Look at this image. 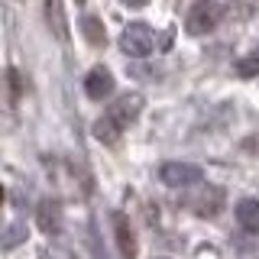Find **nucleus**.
I'll list each match as a JSON object with an SVG mask.
<instances>
[{"label":"nucleus","mask_w":259,"mask_h":259,"mask_svg":"<svg viewBox=\"0 0 259 259\" xmlns=\"http://www.w3.org/2000/svg\"><path fill=\"white\" fill-rule=\"evenodd\" d=\"M46 23H49V29L55 32V39H65V36H68V23H65L62 0H46Z\"/></svg>","instance_id":"10"},{"label":"nucleus","mask_w":259,"mask_h":259,"mask_svg":"<svg viewBox=\"0 0 259 259\" xmlns=\"http://www.w3.org/2000/svg\"><path fill=\"white\" fill-rule=\"evenodd\" d=\"M237 224L246 233H259V198H243L237 204Z\"/></svg>","instance_id":"8"},{"label":"nucleus","mask_w":259,"mask_h":259,"mask_svg":"<svg viewBox=\"0 0 259 259\" xmlns=\"http://www.w3.org/2000/svg\"><path fill=\"white\" fill-rule=\"evenodd\" d=\"M123 4H126V7H146L149 0H123Z\"/></svg>","instance_id":"15"},{"label":"nucleus","mask_w":259,"mask_h":259,"mask_svg":"<svg viewBox=\"0 0 259 259\" xmlns=\"http://www.w3.org/2000/svg\"><path fill=\"white\" fill-rule=\"evenodd\" d=\"M81 29H84V39L91 46H104V42H107V36H104V23L97 20V16L84 13V16H81Z\"/></svg>","instance_id":"11"},{"label":"nucleus","mask_w":259,"mask_h":259,"mask_svg":"<svg viewBox=\"0 0 259 259\" xmlns=\"http://www.w3.org/2000/svg\"><path fill=\"white\" fill-rule=\"evenodd\" d=\"M84 94L91 97V101H104V97L113 94V75L104 68V65H97V68L88 71V78H84Z\"/></svg>","instance_id":"5"},{"label":"nucleus","mask_w":259,"mask_h":259,"mask_svg":"<svg viewBox=\"0 0 259 259\" xmlns=\"http://www.w3.org/2000/svg\"><path fill=\"white\" fill-rule=\"evenodd\" d=\"M159 178L168 188H191V185L204 182V172H201L194 162H165V165L159 168Z\"/></svg>","instance_id":"3"},{"label":"nucleus","mask_w":259,"mask_h":259,"mask_svg":"<svg viewBox=\"0 0 259 259\" xmlns=\"http://www.w3.org/2000/svg\"><path fill=\"white\" fill-rule=\"evenodd\" d=\"M159 259H162V256H159Z\"/></svg>","instance_id":"17"},{"label":"nucleus","mask_w":259,"mask_h":259,"mask_svg":"<svg viewBox=\"0 0 259 259\" xmlns=\"http://www.w3.org/2000/svg\"><path fill=\"white\" fill-rule=\"evenodd\" d=\"M23 240H26V227H23V224H13L10 230L0 237V246H4V249H13L16 243H23Z\"/></svg>","instance_id":"14"},{"label":"nucleus","mask_w":259,"mask_h":259,"mask_svg":"<svg viewBox=\"0 0 259 259\" xmlns=\"http://www.w3.org/2000/svg\"><path fill=\"white\" fill-rule=\"evenodd\" d=\"M152 46H156V39H152V29L146 26V23H130L123 29V36H120V49H123L126 55H133V59L149 55Z\"/></svg>","instance_id":"4"},{"label":"nucleus","mask_w":259,"mask_h":259,"mask_svg":"<svg viewBox=\"0 0 259 259\" xmlns=\"http://www.w3.org/2000/svg\"><path fill=\"white\" fill-rule=\"evenodd\" d=\"M0 201H4V188H0Z\"/></svg>","instance_id":"16"},{"label":"nucleus","mask_w":259,"mask_h":259,"mask_svg":"<svg viewBox=\"0 0 259 259\" xmlns=\"http://www.w3.org/2000/svg\"><path fill=\"white\" fill-rule=\"evenodd\" d=\"M233 71H237L240 78H259V49H253V52H246L243 59H237Z\"/></svg>","instance_id":"12"},{"label":"nucleus","mask_w":259,"mask_h":259,"mask_svg":"<svg viewBox=\"0 0 259 259\" xmlns=\"http://www.w3.org/2000/svg\"><path fill=\"white\" fill-rule=\"evenodd\" d=\"M94 136H97V143H104V146H113V143H117L120 140V130H113L110 123H107V120H97V123H94Z\"/></svg>","instance_id":"13"},{"label":"nucleus","mask_w":259,"mask_h":259,"mask_svg":"<svg viewBox=\"0 0 259 259\" xmlns=\"http://www.w3.org/2000/svg\"><path fill=\"white\" fill-rule=\"evenodd\" d=\"M191 207H194L198 217H217L221 207H224V191L214 188V185H207V188H201L198 201H191Z\"/></svg>","instance_id":"6"},{"label":"nucleus","mask_w":259,"mask_h":259,"mask_svg":"<svg viewBox=\"0 0 259 259\" xmlns=\"http://www.w3.org/2000/svg\"><path fill=\"white\" fill-rule=\"evenodd\" d=\"M221 20H224V4L221 0H194L185 26H188L191 36H207V32H214L221 26Z\"/></svg>","instance_id":"1"},{"label":"nucleus","mask_w":259,"mask_h":259,"mask_svg":"<svg viewBox=\"0 0 259 259\" xmlns=\"http://www.w3.org/2000/svg\"><path fill=\"white\" fill-rule=\"evenodd\" d=\"M39 230L42 233H59L62 230V207L59 201H42L39 204Z\"/></svg>","instance_id":"9"},{"label":"nucleus","mask_w":259,"mask_h":259,"mask_svg":"<svg viewBox=\"0 0 259 259\" xmlns=\"http://www.w3.org/2000/svg\"><path fill=\"white\" fill-rule=\"evenodd\" d=\"M143 94L140 91H130V94H120L117 101L107 107V113H104V120L113 126V130H120L123 133L126 126H133L136 123V117H140V110H143Z\"/></svg>","instance_id":"2"},{"label":"nucleus","mask_w":259,"mask_h":259,"mask_svg":"<svg viewBox=\"0 0 259 259\" xmlns=\"http://www.w3.org/2000/svg\"><path fill=\"white\" fill-rule=\"evenodd\" d=\"M110 221H113V233H117V246H120V253H123V259H133L136 256V240H133V230H130V221L120 210Z\"/></svg>","instance_id":"7"}]
</instances>
